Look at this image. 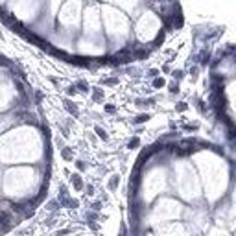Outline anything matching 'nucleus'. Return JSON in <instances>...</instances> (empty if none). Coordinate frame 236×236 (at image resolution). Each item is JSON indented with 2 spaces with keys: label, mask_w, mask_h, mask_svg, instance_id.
I'll use <instances>...</instances> for the list:
<instances>
[{
  "label": "nucleus",
  "mask_w": 236,
  "mask_h": 236,
  "mask_svg": "<svg viewBox=\"0 0 236 236\" xmlns=\"http://www.w3.org/2000/svg\"><path fill=\"white\" fill-rule=\"evenodd\" d=\"M70 184H72L76 190H83V186H85L83 179H81V175H79V173H72V175H70Z\"/></svg>",
  "instance_id": "f257e3e1"
},
{
  "label": "nucleus",
  "mask_w": 236,
  "mask_h": 236,
  "mask_svg": "<svg viewBox=\"0 0 236 236\" xmlns=\"http://www.w3.org/2000/svg\"><path fill=\"white\" fill-rule=\"evenodd\" d=\"M63 105H65V109H67V111L72 114V116H79V109H78V105L74 103V102H70V100L67 98V100L63 102Z\"/></svg>",
  "instance_id": "f03ea898"
},
{
  "label": "nucleus",
  "mask_w": 236,
  "mask_h": 236,
  "mask_svg": "<svg viewBox=\"0 0 236 236\" xmlns=\"http://www.w3.org/2000/svg\"><path fill=\"white\" fill-rule=\"evenodd\" d=\"M59 201H61L63 207H70V208L79 207V201H78V199H72V197H68V195H67V197H61Z\"/></svg>",
  "instance_id": "7ed1b4c3"
},
{
  "label": "nucleus",
  "mask_w": 236,
  "mask_h": 236,
  "mask_svg": "<svg viewBox=\"0 0 236 236\" xmlns=\"http://www.w3.org/2000/svg\"><path fill=\"white\" fill-rule=\"evenodd\" d=\"M61 157H63L65 160H72V159H74L72 149H70V148H61Z\"/></svg>",
  "instance_id": "20e7f679"
},
{
  "label": "nucleus",
  "mask_w": 236,
  "mask_h": 236,
  "mask_svg": "<svg viewBox=\"0 0 236 236\" xmlns=\"http://www.w3.org/2000/svg\"><path fill=\"white\" fill-rule=\"evenodd\" d=\"M94 131H96V135L102 140H109V135H107V131H105L103 127H100V125H96V127H94Z\"/></svg>",
  "instance_id": "39448f33"
},
{
  "label": "nucleus",
  "mask_w": 236,
  "mask_h": 236,
  "mask_svg": "<svg viewBox=\"0 0 236 236\" xmlns=\"http://www.w3.org/2000/svg\"><path fill=\"white\" fill-rule=\"evenodd\" d=\"M148 120H149V114L142 113V114H138L137 118H133V124H144V122H148Z\"/></svg>",
  "instance_id": "423d86ee"
},
{
  "label": "nucleus",
  "mask_w": 236,
  "mask_h": 236,
  "mask_svg": "<svg viewBox=\"0 0 236 236\" xmlns=\"http://www.w3.org/2000/svg\"><path fill=\"white\" fill-rule=\"evenodd\" d=\"M138 146H140V138H138V137L129 138V142H127V148H129V149H137Z\"/></svg>",
  "instance_id": "0eeeda50"
},
{
  "label": "nucleus",
  "mask_w": 236,
  "mask_h": 236,
  "mask_svg": "<svg viewBox=\"0 0 236 236\" xmlns=\"http://www.w3.org/2000/svg\"><path fill=\"white\" fill-rule=\"evenodd\" d=\"M74 87H76V90H79V92H89V85L85 83V81H78L76 85H74Z\"/></svg>",
  "instance_id": "6e6552de"
},
{
  "label": "nucleus",
  "mask_w": 236,
  "mask_h": 236,
  "mask_svg": "<svg viewBox=\"0 0 236 236\" xmlns=\"http://www.w3.org/2000/svg\"><path fill=\"white\" fill-rule=\"evenodd\" d=\"M164 85H166V81H164V78H153V87L155 89H162L164 87Z\"/></svg>",
  "instance_id": "1a4fd4ad"
},
{
  "label": "nucleus",
  "mask_w": 236,
  "mask_h": 236,
  "mask_svg": "<svg viewBox=\"0 0 236 236\" xmlns=\"http://www.w3.org/2000/svg\"><path fill=\"white\" fill-rule=\"evenodd\" d=\"M118 183H120V179H118V175H113V177H111V179H109V188H111V190H114V188H116V186H118Z\"/></svg>",
  "instance_id": "9d476101"
},
{
  "label": "nucleus",
  "mask_w": 236,
  "mask_h": 236,
  "mask_svg": "<svg viewBox=\"0 0 236 236\" xmlns=\"http://www.w3.org/2000/svg\"><path fill=\"white\" fill-rule=\"evenodd\" d=\"M92 98L96 100V102H100V100L103 98V92H102V89H92Z\"/></svg>",
  "instance_id": "9b49d317"
},
{
  "label": "nucleus",
  "mask_w": 236,
  "mask_h": 236,
  "mask_svg": "<svg viewBox=\"0 0 236 236\" xmlns=\"http://www.w3.org/2000/svg\"><path fill=\"white\" fill-rule=\"evenodd\" d=\"M199 57H201V59H199V63H201V65H207L210 61V54L208 52H201V56H199Z\"/></svg>",
  "instance_id": "f8f14e48"
},
{
  "label": "nucleus",
  "mask_w": 236,
  "mask_h": 236,
  "mask_svg": "<svg viewBox=\"0 0 236 236\" xmlns=\"http://www.w3.org/2000/svg\"><path fill=\"white\" fill-rule=\"evenodd\" d=\"M186 109H188V103H186V102H179L177 105H175V111H179V113L186 111Z\"/></svg>",
  "instance_id": "ddd939ff"
},
{
  "label": "nucleus",
  "mask_w": 236,
  "mask_h": 236,
  "mask_svg": "<svg viewBox=\"0 0 236 236\" xmlns=\"http://www.w3.org/2000/svg\"><path fill=\"white\" fill-rule=\"evenodd\" d=\"M168 89H170V92H172V94H177V92H179V83L172 81V83L168 85Z\"/></svg>",
  "instance_id": "4468645a"
},
{
  "label": "nucleus",
  "mask_w": 236,
  "mask_h": 236,
  "mask_svg": "<svg viewBox=\"0 0 236 236\" xmlns=\"http://www.w3.org/2000/svg\"><path fill=\"white\" fill-rule=\"evenodd\" d=\"M172 76H173V79H177V81H179V79L184 78V72H183V70H173Z\"/></svg>",
  "instance_id": "2eb2a0df"
},
{
  "label": "nucleus",
  "mask_w": 236,
  "mask_h": 236,
  "mask_svg": "<svg viewBox=\"0 0 236 236\" xmlns=\"http://www.w3.org/2000/svg\"><path fill=\"white\" fill-rule=\"evenodd\" d=\"M102 83H103V85H116L118 79H116V78H109V79H103Z\"/></svg>",
  "instance_id": "dca6fc26"
},
{
  "label": "nucleus",
  "mask_w": 236,
  "mask_h": 236,
  "mask_svg": "<svg viewBox=\"0 0 236 236\" xmlns=\"http://www.w3.org/2000/svg\"><path fill=\"white\" fill-rule=\"evenodd\" d=\"M67 94H68V96H76V94H78L76 87H74V85H70V87L67 89Z\"/></svg>",
  "instance_id": "f3484780"
},
{
  "label": "nucleus",
  "mask_w": 236,
  "mask_h": 236,
  "mask_svg": "<svg viewBox=\"0 0 236 236\" xmlns=\"http://www.w3.org/2000/svg\"><path fill=\"white\" fill-rule=\"evenodd\" d=\"M148 76H149V78H157V76H159V70H157V68H149V70H148Z\"/></svg>",
  "instance_id": "a211bd4d"
},
{
  "label": "nucleus",
  "mask_w": 236,
  "mask_h": 236,
  "mask_svg": "<svg viewBox=\"0 0 236 236\" xmlns=\"http://www.w3.org/2000/svg\"><path fill=\"white\" fill-rule=\"evenodd\" d=\"M184 129H186V131H195V129H197V124H184Z\"/></svg>",
  "instance_id": "6ab92c4d"
},
{
  "label": "nucleus",
  "mask_w": 236,
  "mask_h": 236,
  "mask_svg": "<svg viewBox=\"0 0 236 236\" xmlns=\"http://www.w3.org/2000/svg\"><path fill=\"white\" fill-rule=\"evenodd\" d=\"M197 72H199L197 67H192V68H190V76H192V78H197Z\"/></svg>",
  "instance_id": "aec40b11"
},
{
  "label": "nucleus",
  "mask_w": 236,
  "mask_h": 236,
  "mask_svg": "<svg viewBox=\"0 0 236 236\" xmlns=\"http://www.w3.org/2000/svg\"><path fill=\"white\" fill-rule=\"evenodd\" d=\"M76 166H78L79 172H83V170H85V162H83V160H76Z\"/></svg>",
  "instance_id": "412c9836"
},
{
  "label": "nucleus",
  "mask_w": 236,
  "mask_h": 236,
  "mask_svg": "<svg viewBox=\"0 0 236 236\" xmlns=\"http://www.w3.org/2000/svg\"><path fill=\"white\" fill-rule=\"evenodd\" d=\"M67 234H70L68 229H63V230H57V233H56V236H67Z\"/></svg>",
  "instance_id": "4be33fe9"
},
{
  "label": "nucleus",
  "mask_w": 236,
  "mask_h": 236,
  "mask_svg": "<svg viewBox=\"0 0 236 236\" xmlns=\"http://www.w3.org/2000/svg\"><path fill=\"white\" fill-rule=\"evenodd\" d=\"M87 219H98V214L96 212H87Z\"/></svg>",
  "instance_id": "5701e85b"
},
{
  "label": "nucleus",
  "mask_w": 236,
  "mask_h": 236,
  "mask_svg": "<svg viewBox=\"0 0 236 236\" xmlns=\"http://www.w3.org/2000/svg\"><path fill=\"white\" fill-rule=\"evenodd\" d=\"M41 100H43V94L37 90V92H35V102H37V103H41Z\"/></svg>",
  "instance_id": "b1692460"
},
{
  "label": "nucleus",
  "mask_w": 236,
  "mask_h": 236,
  "mask_svg": "<svg viewBox=\"0 0 236 236\" xmlns=\"http://www.w3.org/2000/svg\"><path fill=\"white\" fill-rule=\"evenodd\" d=\"M105 111L107 113H114L116 109H114V105H105Z\"/></svg>",
  "instance_id": "393cba45"
},
{
  "label": "nucleus",
  "mask_w": 236,
  "mask_h": 236,
  "mask_svg": "<svg viewBox=\"0 0 236 236\" xmlns=\"http://www.w3.org/2000/svg\"><path fill=\"white\" fill-rule=\"evenodd\" d=\"M92 208H94V210H98V208H102V201H96V203H94V205H92Z\"/></svg>",
  "instance_id": "a878e982"
}]
</instances>
